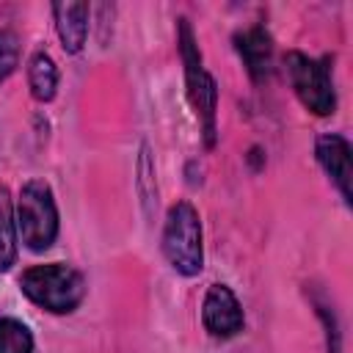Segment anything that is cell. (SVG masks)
Returning a JSON list of instances; mask_svg holds the SVG:
<instances>
[{"mask_svg": "<svg viewBox=\"0 0 353 353\" xmlns=\"http://www.w3.org/2000/svg\"><path fill=\"white\" fill-rule=\"evenodd\" d=\"M52 17H55V30H58V39H61L63 50L66 52H80L85 47V39H88L91 6L88 3H77V0L55 3L52 6Z\"/></svg>", "mask_w": 353, "mask_h": 353, "instance_id": "obj_8", "label": "cell"}, {"mask_svg": "<svg viewBox=\"0 0 353 353\" xmlns=\"http://www.w3.org/2000/svg\"><path fill=\"white\" fill-rule=\"evenodd\" d=\"M17 259V223L6 199V190H0V273H6Z\"/></svg>", "mask_w": 353, "mask_h": 353, "instance_id": "obj_11", "label": "cell"}, {"mask_svg": "<svg viewBox=\"0 0 353 353\" xmlns=\"http://www.w3.org/2000/svg\"><path fill=\"white\" fill-rule=\"evenodd\" d=\"M0 353H33V334L14 317H0Z\"/></svg>", "mask_w": 353, "mask_h": 353, "instance_id": "obj_12", "label": "cell"}, {"mask_svg": "<svg viewBox=\"0 0 353 353\" xmlns=\"http://www.w3.org/2000/svg\"><path fill=\"white\" fill-rule=\"evenodd\" d=\"M22 292L41 309L52 314H66L80 306L85 295V281L80 270L63 262H50V265H33L22 273L19 279Z\"/></svg>", "mask_w": 353, "mask_h": 353, "instance_id": "obj_1", "label": "cell"}, {"mask_svg": "<svg viewBox=\"0 0 353 353\" xmlns=\"http://www.w3.org/2000/svg\"><path fill=\"white\" fill-rule=\"evenodd\" d=\"M234 47L248 69V74L254 80H265L270 74V63H273V39L262 25L245 28L243 33L234 36Z\"/></svg>", "mask_w": 353, "mask_h": 353, "instance_id": "obj_9", "label": "cell"}, {"mask_svg": "<svg viewBox=\"0 0 353 353\" xmlns=\"http://www.w3.org/2000/svg\"><path fill=\"white\" fill-rule=\"evenodd\" d=\"M163 254L168 265L182 276H196L204 268L201 221L190 201H176L168 207L163 226Z\"/></svg>", "mask_w": 353, "mask_h": 353, "instance_id": "obj_3", "label": "cell"}, {"mask_svg": "<svg viewBox=\"0 0 353 353\" xmlns=\"http://www.w3.org/2000/svg\"><path fill=\"white\" fill-rule=\"evenodd\" d=\"M17 232L30 251H47L58 237V207L52 188L44 179H30L22 185L17 199Z\"/></svg>", "mask_w": 353, "mask_h": 353, "instance_id": "obj_4", "label": "cell"}, {"mask_svg": "<svg viewBox=\"0 0 353 353\" xmlns=\"http://www.w3.org/2000/svg\"><path fill=\"white\" fill-rule=\"evenodd\" d=\"M179 33H176V41H179V52H182V63H185V85H188V99L201 121V132H204V143L207 146H215V116H218V85L212 80V74L204 69V61H201V52H199V44H196V36H193V28L190 22L182 17L179 19Z\"/></svg>", "mask_w": 353, "mask_h": 353, "instance_id": "obj_2", "label": "cell"}, {"mask_svg": "<svg viewBox=\"0 0 353 353\" xmlns=\"http://www.w3.org/2000/svg\"><path fill=\"white\" fill-rule=\"evenodd\" d=\"M28 85L39 102H50L58 91V66L44 50H39L28 63Z\"/></svg>", "mask_w": 353, "mask_h": 353, "instance_id": "obj_10", "label": "cell"}, {"mask_svg": "<svg viewBox=\"0 0 353 353\" xmlns=\"http://www.w3.org/2000/svg\"><path fill=\"white\" fill-rule=\"evenodd\" d=\"M19 61V39L11 30H0V83L17 69Z\"/></svg>", "mask_w": 353, "mask_h": 353, "instance_id": "obj_13", "label": "cell"}, {"mask_svg": "<svg viewBox=\"0 0 353 353\" xmlns=\"http://www.w3.org/2000/svg\"><path fill=\"white\" fill-rule=\"evenodd\" d=\"M284 66L290 74V83L295 88V97L301 105L314 116H331L336 108V91L331 77V58H312L306 52L290 50L284 55Z\"/></svg>", "mask_w": 353, "mask_h": 353, "instance_id": "obj_5", "label": "cell"}, {"mask_svg": "<svg viewBox=\"0 0 353 353\" xmlns=\"http://www.w3.org/2000/svg\"><path fill=\"white\" fill-rule=\"evenodd\" d=\"M314 154H317V163L323 165V171L334 179V185L342 193L345 204L350 207L353 204V160H350L347 138L336 135V132L320 135L317 146H314Z\"/></svg>", "mask_w": 353, "mask_h": 353, "instance_id": "obj_7", "label": "cell"}, {"mask_svg": "<svg viewBox=\"0 0 353 353\" xmlns=\"http://www.w3.org/2000/svg\"><path fill=\"white\" fill-rule=\"evenodd\" d=\"M201 320L212 336L229 339L237 331H243L245 314H243L237 295L226 284H212L204 295V303H201Z\"/></svg>", "mask_w": 353, "mask_h": 353, "instance_id": "obj_6", "label": "cell"}]
</instances>
